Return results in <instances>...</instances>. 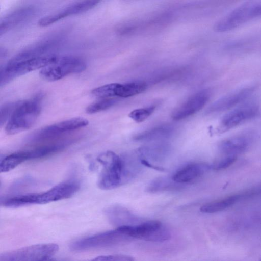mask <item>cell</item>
<instances>
[{
  "label": "cell",
  "instance_id": "obj_6",
  "mask_svg": "<svg viewBox=\"0 0 261 261\" xmlns=\"http://www.w3.org/2000/svg\"><path fill=\"white\" fill-rule=\"evenodd\" d=\"M131 239L116 228L114 230L97 233L77 240L70 245V249L72 251H80L107 247L118 245Z\"/></svg>",
  "mask_w": 261,
  "mask_h": 261
},
{
  "label": "cell",
  "instance_id": "obj_27",
  "mask_svg": "<svg viewBox=\"0 0 261 261\" xmlns=\"http://www.w3.org/2000/svg\"><path fill=\"white\" fill-rule=\"evenodd\" d=\"M155 107L149 106L146 108L135 109L130 112L128 116L134 121L140 123L145 120L154 112Z\"/></svg>",
  "mask_w": 261,
  "mask_h": 261
},
{
  "label": "cell",
  "instance_id": "obj_5",
  "mask_svg": "<svg viewBox=\"0 0 261 261\" xmlns=\"http://www.w3.org/2000/svg\"><path fill=\"white\" fill-rule=\"evenodd\" d=\"M59 250L55 243L33 245L0 254V261H36L49 260Z\"/></svg>",
  "mask_w": 261,
  "mask_h": 261
},
{
  "label": "cell",
  "instance_id": "obj_9",
  "mask_svg": "<svg viewBox=\"0 0 261 261\" xmlns=\"http://www.w3.org/2000/svg\"><path fill=\"white\" fill-rule=\"evenodd\" d=\"M102 0H80L61 11L44 17L38 21V25L46 27L63 18L86 12L97 6Z\"/></svg>",
  "mask_w": 261,
  "mask_h": 261
},
{
  "label": "cell",
  "instance_id": "obj_33",
  "mask_svg": "<svg viewBox=\"0 0 261 261\" xmlns=\"http://www.w3.org/2000/svg\"><path fill=\"white\" fill-rule=\"evenodd\" d=\"M6 54V51L3 48H0V58L5 56Z\"/></svg>",
  "mask_w": 261,
  "mask_h": 261
},
{
  "label": "cell",
  "instance_id": "obj_24",
  "mask_svg": "<svg viewBox=\"0 0 261 261\" xmlns=\"http://www.w3.org/2000/svg\"><path fill=\"white\" fill-rule=\"evenodd\" d=\"M170 148L167 145H161L150 149H146L142 152L144 157H149L157 161L164 160L168 154Z\"/></svg>",
  "mask_w": 261,
  "mask_h": 261
},
{
  "label": "cell",
  "instance_id": "obj_18",
  "mask_svg": "<svg viewBox=\"0 0 261 261\" xmlns=\"http://www.w3.org/2000/svg\"><path fill=\"white\" fill-rule=\"evenodd\" d=\"M242 199L241 194L232 195L222 200L206 203L200 207V211L205 213H214L222 211Z\"/></svg>",
  "mask_w": 261,
  "mask_h": 261
},
{
  "label": "cell",
  "instance_id": "obj_16",
  "mask_svg": "<svg viewBox=\"0 0 261 261\" xmlns=\"http://www.w3.org/2000/svg\"><path fill=\"white\" fill-rule=\"evenodd\" d=\"M250 141L245 136H238L222 141L219 145L221 152L225 155H233L243 152L249 147Z\"/></svg>",
  "mask_w": 261,
  "mask_h": 261
},
{
  "label": "cell",
  "instance_id": "obj_8",
  "mask_svg": "<svg viewBox=\"0 0 261 261\" xmlns=\"http://www.w3.org/2000/svg\"><path fill=\"white\" fill-rule=\"evenodd\" d=\"M259 113L256 106L248 105L236 108L221 119L217 132L223 133L256 117Z\"/></svg>",
  "mask_w": 261,
  "mask_h": 261
},
{
  "label": "cell",
  "instance_id": "obj_11",
  "mask_svg": "<svg viewBox=\"0 0 261 261\" xmlns=\"http://www.w3.org/2000/svg\"><path fill=\"white\" fill-rule=\"evenodd\" d=\"M105 213L110 222L117 228L141 223L140 219L127 208L120 205H112L106 209Z\"/></svg>",
  "mask_w": 261,
  "mask_h": 261
},
{
  "label": "cell",
  "instance_id": "obj_14",
  "mask_svg": "<svg viewBox=\"0 0 261 261\" xmlns=\"http://www.w3.org/2000/svg\"><path fill=\"white\" fill-rule=\"evenodd\" d=\"M162 225L160 221L151 220L141 222L134 225L120 227L117 229L132 239L147 241L150 235Z\"/></svg>",
  "mask_w": 261,
  "mask_h": 261
},
{
  "label": "cell",
  "instance_id": "obj_15",
  "mask_svg": "<svg viewBox=\"0 0 261 261\" xmlns=\"http://www.w3.org/2000/svg\"><path fill=\"white\" fill-rule=\"evenodd\" d=\"M33 12L31 7H23L0 17V36L27 20Z\"/></svg>",
  "mask_w": 261,
  "mask_h": 261
},
{
  "label": "cell",
  "instance_id": "obj_29",
  "mask_svg": "<svg viewBox=\"0 0 261 261\" xmlns=\"http://www.w3.org/2000/svg\"><path fill=\"white\" fill-rule=\"evenodd\" d=\"M20 101L11 102L0 106V127L9 120L12 112Z\"/></svg>",
  "mask_w": 261,
  "mask_h": 261
},
{
  "label": "cell",
  "instance_id": "obj_7",
  "mask_svg": "<svg viewBox=\"0 0 261 261\" xmlns=\"http://www.w3.org/2000/svg\"><path fill=\"white\" fill-rule=\"evenodd\" d=\"M80 189V184L76 181H68L59 184L42 193H32V204H46L68 199L73 196Z\"/></svg>",
  "mask_w": 261,
  "mask_h": 261
},
{
  "label": "cell",
  "instance_id": "obj_3",
  "mask_svg": "<svg viewBox=\"0 0 261 261\" xmlns=\"http://www.w3.org/2000/svg\"><path fill=\"white\" fill-rule=\"evenodd\" d=\"M261 14L259 0H250L241 4L219 19L214 25V30L226 32L237 29L259 17Z\"/></svg>",
  "mask_w": 261,
  "mask_h": 261
},
{
  "label": "cell",
  "instance_id": "obj_4",
  "mask_svg": "<svg viewBox=\"0 0 261 261\" xmlns=\"http://www.w3.org/2000/svg\"><path fill=\"white\" fill-rule=\"evenodd\" d=\"M86 67L85 62L79 57L72 56L59 57L56 62L42 68L40 75L44 80L53 82L69 74L82 72Z\"/></svg>",
  "mask_w": 261,
  "mask_h": 261
},
{
  "label": "cell",
  "instance_id": "obj_26",
  "mask_svg": "<svg viewBox=\"0 0 261 261\" xmlns=\"http://www.w3.org/2000/svg\"><path fill=\"white\" fill-rule=\"evenodd\" d=\"M115 102V99L107 98L91 103L86 108V111L90 114L98 113L110 108Z\"/></svg>",
  "mask_w": 261,
  "mask_h": 261
},
{
  "label": "cell",
  "instance_id": "obj_25",
  "mask_svg": "<svg viewBox=\"0 0 261 261\" xmlns=\"http://www.w3.org/2000/svg\"><path fill=\"white\" fill-rule=\"evenodd\" d=\"M119 83H111L94 88L91 93L94 96L107 98L116 96V90Z\"/></svg>",
  "mask_w": 261,
  "mask_h": 261
},
{
  "label": "cell",
  "instance_id": "obj_31",
  "mask_svg": "<svg viewBox=\"0 0 261 261\" xmlns=\"http://www.w3.org/2000/svg\"><path fill=\"white\" fill-rule=\"evenodd\" d=\"M93 260H118V261H132L134 259L133 257L123 254L105 255L97 256Z\"/></svg>",
  "mask_w": 261,
  "mask_h": 261
},
{
  "label": "cell",
  "instance_id": "obj_21",
  "mask_svg": "<svg viewBox=\"0 0 261 261\" xmlns=\"http://www.w3.org/2000/svg\"><path fill=\"white\" fill-rule=\"evenodd\" d=\"M175 128L171 125H163L154 128L143 134L141 138L145 140L164 139L171 137Z\"/></svg>",
  "mask_w": 261,
  "mask_h": 261
},
{
  "label": "cell",
  "instance_id": "obj_10",
  "mask_svg": "<svg viewBox=\"0 0 261 261\" xmlns=\"http://www.w3.org/2000/svg\"><path fill=\"white\" fill-rule=\"evenodd\" d=\"M209 97V93L206 91L194 94L173 112L171 115L172 119L178 121L194 115L204 106Z\"/></svg>",
  "mask_w": 261,
  "mask_h": 261
},
{
  "label": "cell",
  "instance_id": "obj_2",
  "mask_svg": "<svg viewBox=\"0 0 261 261\" xmlns=\"http://www.w3.org/2000/svg\"><path fill=\"white\" fill-rule=\"evenodd\" d=\"M97 160L102 166L97 184L100 189L111 190L125 183L123 158L107 151L100 154Z\"/></svg>",
  "mask_w": 261,
  "mask_h": 261
},
{
  "label": "cell",
  "instance_id": "obj_12",
  "mask_svg": "<svg viewBox=\"0 0 261 261\" xmlns=\"http://www.w3.org/2000/svg\"><path fill=\"white\" fill-rule=\"evenodd\" d=\"M251 92V88H245L225 96L211 105L207 109V113H219L231 109L245 100Z\"/></svg>",
  "mask_w": 261,
  "mask_h": 261
},
{
  "label": "cell",
  "instance_id": "obj_20",
  "mask_svg": "<svg viewBox=\"0 0 261 261\" xmlns=\"http://www.w3.org/2000/svg\"><path fill=\"white\" fill-rule=\"evenodd\" d=\"M25 161L23 151L16 152L0 159V173L9 171Z\"/></svg>",
  "mask_w": 261,
  "mask_h": 261
},
{
  "label": "cell",
  "instance_id": "obj_22",
  "mask_svg": "<svg viewBox=\"0 0 261 261\" xmlns=\"http://www.w3.org/2000/svg\"><path fill=\"white\" fill-rule=\"evenodd\" d=\"M178 184L164 177H158L152 180L146 187V191L149 193H156L175 188Z\"/></svg>",
  "mask_w": 261,
  "mask_h": 261
},
{
  "label": "cell",
  "instance_id": "obj_19",
  "mask_svg": "<svg viewBox=\"0 0 261 261\" xmlns=\"http://www.w3.org/2000/svg\"><path fill=\"white\" fill-rule=\"evenodd\" d=\"M147 85L144 82H133L126 84H119L116 90V96L127 98L144 92Z\"/></svg>",
  "mask_w": 261,
  "mask_h": 261
},
{
  "label": "cell",
  "instance_id": "obj_30",
  "mask_svg": "<svg viewBox=\"0 0 261 261\" xmlns=\"http://www.w3.org/2000/svg\"><path fill=\"white\" fill-rule=\"evenodd\" d=\"M237 159V155H225V157L218 160L213 165H211V168L215 170L225 169L234 163Z\"/></svg>",
  "mask_w": 261,
  "mask_h": 261
},
{
  "label": "cell",
  "instance_id": "obj_17",
  "mask_svg": "<svg viewBox=\"0 0 261 261\" xmlns=\"http://www.w3.org/2000/svg\"><path fill=\"white\" fill-rule=\"evenodd\" d=\"M65 147V145L63 143H51L39 145L24 151L28 160L41 159L53 155L62 150Z\"/></svg>",
  "mask_w": 261,
  "mask_h": 261
},
{
  "label": "cell",
  "instance_id": "obj_23",
  "mask_svg": "<svg viewBox=\"0 0 261 261\" xmlns=\"http://www.w3.org/2000/svg\"><path fill=\"white\" fill-rule=\"evenodd\" d=\"M88 124V120L82 117L73 118L56 123L62 133L85 127Z\"/></svg>",
  "mask_w": 261,
  "mask_h": 261
},
{
  "label": "cell",
  "instance_id": "obj_13",
  "mask_svg": "<svg viewBox=\"0 0 261 261\" xmlns=\"http://www.w3.org/2000/svg\"><path fill=\"white\" fill-rule=\"evenodd\" d=\"M210 168L211 166L206 164H189L177 171L172 179L179 184L189 183L200 177Z\"/></svg>",
  "mask_w": 261,
  "mask_h": 261
},
{
  "label": "cell",
  "instance_id": "obj_32",
  "mask_svg": "<svg viewBox=\"0 0 261 261\" xmlns=\"http://www.w3.org/2000/svg\"><path fill=\"white\" fill-rule=\"evenodd\" d=\"M14 78L8 70L6 65L0 66V87L9 83Z\"/></svg>",
  "mask_w": 261,
  "mask_h": 261
},
{
  "label": "cell",
  "instance_id": "obj_1",
  "mask_svg": "<svg viewBox=\"0 0 261 261\" xmlns=\"http://www.w3.org/2000/svg\"><path fill=\"white\" fill-rule=\"evenodd\" d=\"M43 96L38 94L30 100L19 102L6 124L7 134L14 135L33 126L40 114Z\"/></svg>",
  "mask_w": 261,
  "mask_h": 261
},
{
  "label": "cell",
  "instance_id": "obj_28",
  "mask_svg": "<svg viewBox=\"0 0 261 261\" xmlns=\"http://www.w3.org/2000/svg\"><path fill=\"white\" fill-rule=\"evenodd\" d=\"M171 238L169 230L162 225L154 230L148 237L147 241L153 242H163L168 240Z\"/></svg>",
  "mask_w": 261,
  "mask_h": 261
}]
</instances>
